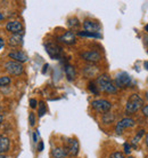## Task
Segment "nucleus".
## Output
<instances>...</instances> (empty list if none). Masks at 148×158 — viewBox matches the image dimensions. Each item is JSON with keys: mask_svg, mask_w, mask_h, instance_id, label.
Masks as SVG:
<instances>
[{"mask_svg": "<svg viewBox=\"0 0 148 158\" xmlns=\"http://www.w3.org/2000/svg\"><path fill=\"white\" fill-rule=\"evenodd\" d=\"M96 84H97L98 88L100 91L105 92V93H109V94H114L117 92L116 86L113 84L112 79L109 78L108 75H101L99 76L96 80Z\"/></svg>", "mask_w": 148, "mask_h": 158, "instance_id": "nucleus-1", "label": "nucleus"}, {"mask_svg": "<svg viewBox=\"0 0 148 158\" xmlns=\"http://www.w3.org/2000/svg\"><path fill=\"white\" fill-rule=\"evenodd\" d=\"M144 104V100L138 94H131L129 96L127 104H125V114L127 115H133L134 112L139 110Z\"/></svg>", "mask_w": 148, "mask_h": 158, "instance_id": "nucleus-2", "label": "nucleus"}, {"mask_svg": "<svg viewBox=\"0 0 148 158\" xmlns=\"http://www.w3.org/2000/svg\"><path fill=\"white\" fill-rule=\"evenodd\" d=\"M4 67H5V69H6V71H7L9 75L15 76V77L21 76L24 71L23 64L20 63V62H16V61H13V60L6 62Z\"/></svg>", "mask_w": 148, "mask_h": 158, "instance_id": "nucleus-3", "label": "nucleus"}, {"mask_svg": "<svg viewBox=\"0 0 148 158\" xmlns=\"http://www.w3.org/2000/svg\"><path fill=\"white\" fill-rule=\"evenodd\" d=\"M91 107L95 111H97L99 114H107L109 112V110L112 109V103L107 101V100H95L91 102Z\"/></svg>", "mask_w": 148, "mask_h": 158, "instance_id": "nucleus-4", "label": "nucleus"}, {"mask_svg": "<svg viewBox=\"0 0 148 158\" xmlns=\"http://www.w3.org/2000/svg\"><path fill=\"white\" fill-rule=\"evenodd\" d=\"M131 84H132V79L127 72H120L115 77V86H116V88L117 87L127 88V87L131 86Z\"/></svg>", "mask_w": 148, "mask_h": 158, "instance_id": "nucleus-5", "label": "nucleus"}, {"mask_svg": "<svg viewBox=\"0 0 148 158\" xmlns=\"http://www.w3.org/2000/svg\"><path fill=\"white\" fill-rule=\"evenodd\" d=\"M45 48L48 55L50 56L53 60H58L60 59L62 55V47L55 43H46L45 44Z\"/></svg>", "mask_w": 148, "mask_h": 158, "instance_id": "nucleus-6", "label": "nucleus"}, {"mask_svg": "<svg viewBox=\"0 0 148 158\" xmlns=\"http://www.w3.org/2000/svg\"><path fill=\"white\" fill-rule=\"evenodd\" d=\"M80 56H81V59H83L84 61L89 62V63H96V62H99L101 60L100 53L97 51L82 52V53H80Z\"/></svg>", "mask_w": 148, "mask_h": 158, "instance_id": "nucleus-7", "label": "nucleus"}, {"mask_svg": "<svg viewBox=\"0 0 148 158\" xmlns=\"http://www.w3.org/2000/svg\"><path fill=\"white\" fill-rule=\"evenodd\" d=\"M134 124H136V122H134L132 118H129V117H127V118H123L116 124L115 132H116L117 135H121L125 128H129V127L134 126Z\"/></svg>", "mask_w": 148, "mask_h": 158, "instance_id": "nucleus-8", "label": "nucleus"}, {"mask_svg": "<svg viewBox=\"0 0 148 158\" xmlns=\"http://www.w3.org/2000/svg\"><path fill=\"white\" fill-rule=\"evenodd\" d=\"M6 29L7 31L12 32L13 35H21L22 31H23V25L21 23L20 21H9L6 24Z\"/></svg>", "mask_w": 148, "mask_h": 158, "instance_id": "nucleus-9", "label": "nucleus"}, {"mask_svg": "<svg viewBox=\"0 0 148 158\" xmlns=\"http://www.w3.org/2000/svg\"><path fill=\"white\" fill-rule=\"evenodd\" d=\"M83 29L87 32H91V33H99L100 30V24L96 22V21L86 20L83 22Z\"/></svg>", "mask_w": 148, "mask_h": 158, "instance_id": "nucleus-10", "label": "nucleus"}, {"mask_svg": "<svg viewBox=\"0 0 148 158\" xmlns=\"http://www.w3.org/2000/svg\"><path fill=\"white\" fill-rule=\"evenodd\" d=\"M8 57L9 59H12L13 61H16V62H20V63H24V62H26L29 57L27 55L22 51H16V52H10L9 54H8Z\"/></svg>", "mask_w": 148, "mask_h": 158, "instance_id": "nucleus-11", "label": "nucleus"}, {"mask_svg": "<svg viewBox=\"0 0 148 158\" xmlns=\"http://www.w3.org/2000/svg\"><path fill=\"white\" fill-rule=\"evenodd\" d=\"M58 40L60 43H64L66 45H74L76 43V37L72 31H66L64 35H62L60 37H58Z\"/></svg>", "mask_w": 148, "mask_h": 158, "instance_id": "nucleus-12", "label": "nucleus"}, {"mask_svg": "<svg viewBox=\"0 0 148 158\" xmlns=\"http://www.w3.org/2000/svg\"><path fill=\"white\" fill-rule=\"evenodd\" d=\"M66 148H67V150H68V155L73 156V157L78 156L80 146H79V142L76 139H70V140H68V146H67Z\"/></svg>", "mask_w": 148, "mask_h": 158, "instance_id": "nucleus-13", "label": "nucleus"}, {"mask_svg": "<svg viewBox=\"0 0 148 158\" xmlns=\"http://www.w3.org/2000/svg\"><path fill=\"white\" fill-rule=\"evenodd\" d=\"M10 148V140L6 135L0 134V155H4L5 152L9 151Z\"/></svg>", "mask_w": 148, "mask_h": 158, "instance_id": "nucleus-14", "label": "nucleus"}, {"mask_svg": "<svg viewBox=\"0 0 148 158\" xmlns=\"http://www.w3.org/2000/svg\"><path fill=\"white\" fill-rule=\"evenodd\" d=\"M98 71H99V69L96 65H91V64L83 68V75L86 76L87 78H92L95 76H97Z\"/></svg>", "mask_w": 148, "mask_h": 158, "instance_id": "nucleus-15", "label": "nucleus"}, {"mask_svg": "<svg viewBox=\"0 0 148 158\" xmlns=\"http://www.w3.org/2000/svg\"><path fill=\"white\" fill-rule=\"evenodd\" d=\"M51 155H53V158H65L68 155V150L67 148H63V147H57L53 149L51 151Z\"/></svg>", "mask_w": 148, "mask_h": 158, "instance_id": "nucleus-16", "label": "nucleus"}, {"mask_svg": "<svg viewBox=\"0 0 148 158\" xmlns=\"http://www.w3.org/2000/svg\"><path fill=\"white\" fill-rule=\"evenodd\" d=\"M23 43V36L22 35H13L12 37H9L8 39V45L10 47H16V46H20Z\"/></svg>", "mask_w": 148, "mask_h": 158, "instance_id": "nucleus-17", "label": "nucleus"}, {"mask_svg": "<svg viewBox=\"0 0 148 158\" xmlns=\"http://www.w3.org/2000/svg\"><path fill=\"white\" fill-rule=\"evenodd\" d=\"M65 73H66V77L70 81H73L75 77H76V72H75V69H74L73 65L71 64H67L65 67Z\"/></svg>", "mask_w": 148, "mask_h": 158, "instance_id": "nucleus-18", "label": "nucleus"}, {"mask_svg": "<svg viewBox=\"0 0 148 158\" xmlns=\"http://www.w3.org/2000/svg\"><path fill=\"white\" fill-rule=\"evenodd\" d=\"M67 25H68V28L71 30H74V29H78L80 27V22H79V20L76 17H72V19H70V20L67 21Z\"/></svg>", "mask_w": 148, "mask_h": 158, "instance_id": "nucleus-19", "label": "nucleus"}, {"mask_svg": "<svg viewBox=\"0 0 148 158\" xmlns=\"http://www.w3.org/2000/svg\"><path fill=\"white\" fill-rule=\"evenodd\" d=\"M78 36L88 37V38H101L100 33H91V32H87V31H79Z\"/></svg>", "mask_w": 148, "mask_h": 158, "instance_id": "nucleus-20", "label": "nucleus"}, {"mask_svg": "<svg viewBox=\"0 0 148 158\" xmlns=\"http://www.w3.org/2000/svg\"><path fill=\"white\" fill-rule=\"evenodd\" d=\"M114 119H115V116H114L112 112H107V114H104L101 120H103L104 124H111V123L114 122Z\"/></svg>", "mask_w": 148, "mask_h": 158, "instance_id": "nucleus-21", "label": "nucleus"}, {"mask_svg": "<svg viewBox=\"0 0 148 158\" xmlns=\"http://www.w3.org/2000/svg\"><path fill=\"white\" fill-rule=\"evenodd\" d=\"M88 88H89V91L95 95H98L99 94V88H98L97 84L95 83V81H90L88 84Z\"/></svg>", "mask_w": 148, "mask_h": 158, "instance_id": "nucleus-22", "label": "nucleus"}, {"mask_svg": "<svg viewBox=\"0 0 148 158\" xmlns=\"http://www.w3.org/2000/svg\"><path fill=\"white\" fill-rule=\"evenodd\" d=\"M144 134H145V130H139L138 131V133H137V135L133 138V140H132V143H133V146L136 147L137 146V143L139 142L141 140V138L144 136Z\"/></svg>", "mask_w": 148, "mask_h": 158, "instance_id": "nucleus-23", "label": "nucleus"}, {"mask_svg": "<svg viewBox=\"0 0 148 158\" xmlns=\"http://www.w3.org/2000/svg\"><path fill=\"white\" fill-rule=\"evenodd\" d=\"M12 81V79L10 77H7V76H2V77H0V87L1 86H8L9 84Z\"/></svg>", "mask_w": 148, "mask_h": 158, "instance_id": "nucleus-24", "label": "nucleus"}, {"mask_svg": "<svg viewBox=\"0 0 148 158\" xmlns=\"http://www.w3.org/2000/svg\"><path fill=\"white\" fill-rule=\"evenodd\" d=\"M46 111H47V108H46L45 102H40L39 103V110H38V115H39V117H42V116L46 114Z\"/></svg>", "mask_w": 148, "mask_h": 158, "instance_id": "nucleus-25", "label": "nucleus"}, {"mask_svg": "<svg viewBox=\"0 0 148 158\" xmlns=\"http://www.w3.org/2000/svg\"><path fill=\"white\" fill-rule=\"evenodd\" d=\"M109 158H124V155L122 154V152H120V151H115L113 154H111Z\"/></svg>", "mask_w": 148, "mask_h": 158, "instance_id": "nucleus-26", "label": "nucleus"}, {"mask_svg": "<svg viewBox=\"0 0 148 158\" xmlns=\"http://www.w3.org/2000/svg\"><path fill=\"white\" fill-rule=\"evenodd\" d=\"M29 122H30V125H31V126H34L35 125V116L33 112H31V114L29 115Z\"/></svg>", "mask_w": 148, "mask_h": 158, "instance_id": "nucleus-27", "label": "nucleus"}, {"mask_svg": "<svg viewBox=\"0 0 148 158\" xmlns=\"http://www.w3.org/2000/svg\"><path fill=\"white\" fill-rule=\"evenodd\" d=\"M30 107H31L32 109H35V108L38 107V101L35 99H31L30 100Z\"/></svg>", "mask_w": 148, "mask_h": 158, "instance_id": "nucleus-28", "label": "nucleus"}, {"mask_svg": "<svg viewBox=\"0 0 148 158\" xmlns=\"http://www.w3.org/2000/svg\"><path fill=\"white\" fill-rule=\"evenodd\" d=\"M123 147H124L125 154H130V152H131V146H130L128 142H125L124 144H123Z\"/></svg>", "mask_w": 148, "mask_h": 158, "instance_id": "nucleus-29", "label": "nucleus"}, {"mask_svg": "<svg viewBox=\"0 0 148 158\" xmlns=\"http://www.w3.org/2000/svg\"><path fill=\"white\" fill-rule=\"evenodd\" d=\"M142 115H144L145 117H147V118H148V104H147V106H145V107L142 108Z\"/></svg>", "mask_w": 148, "mask_h": 158, "instance_id": "nucleus-30", "label": "nucleus"}, {"mask_svg": "<svg viewBox=\"0 0 148 158\" xmlns=\"http://www.w3.org/2000/svg\"><path fill=\"white\" fill-rule=\"evenodd\" d=\"M43 147H45L43 142H42V141H40L39 146H38V151H42V150H43Z\"/></svg>", "mask_w": 148, "mask_h": 158, "instance_id": "nucleus-31", "label": "nucleus"}, {"mask_svg": "<svg viewBox=\"0 0 148 158\" xmlns=\"http://www.w3.org/2000/svg\"><path fill=\"white\" fill-rule=\"evenodd\" d=\"M4 47H5V41H4L2 38H0V51H1Z\"/></svg>", "mask_w": 148, "mask_h": 158, "instance_id": "nucleus-32", "label": "nucleus"}, {"mask_svg": "<svg viewBox=\"0 0 148 158\" xmlns=\"http://www.w3.org/2000/svg\"><path fill=\"white\" fill-rule=\"evenodd\" d=\"M49 67L48 64H45V67H43V69H42V73H46V71H47V68Z\"/></svg>", "mask_w": 148, "mask_h": 158, "instance_id": "nucleus-33", "label": "nucleus"}, {"mask_svg": "<svg viewBox=\"0 0 148 158\" xmlns=\"http://www.w3.org/2000/svg\"><path fill=\"white\" fill-rule=\"evenodd\" d=\"M144 67L146 68V70H148V61H145L144 62Z\"/></svg>", "mask_w": 148, "mask_h": 158, "instance_id": "nucleus-34", "label": "nucleus"}, {"mask_svg": "<svg viewBox=\"0 0 148 158\" xmlns=\"http://www.w3.org/2000/svg\"><path fill=\"white\" fill-rule=\"evenodd\" d=\"M2 122H4V116H2V115H0V125L2 124Z\"/></svg>", "mask_w": 148, "mask_h": 158, "instance_id": "nucleus-35", "label": "nucleus"}, {"mask_svg": "<svg viewBox=\"0 0 148 158\" xmlns=\"http://www.w3.org/2000/svg\"><path fill=\"white\" fill-rule=\"evenodd\" d=\"M146 146H147V148H148V133H147V135H146Z\"/></svg>", "mask_w": 148, "mask_h": 158, "instance_id": "nucleus-36", "label": "nucleus"}, {"mask_svg": "<svg viewBox=\"0 0 148 158\" xmlns=\"http://www.w3.org/2000/svg\"><path fill=\"white\" fill-rule=\"evenodd\" d=\"M2 20H4V15L0 13V21H2Z\"/></svg>", "mask_w": 148, "mask_h": 158, "instance_id": "nucleus-37", "label": "nucleus"}, {"mask_svg": "<svg viewBox=\"0 0 148 158\" xmlns=\"http://www.w3.org/2000/svg\"><path fill=\"white\" fill-rule=\"evenodd\" d=\"M0 158H8L6 155H0Z\"/></svg>", "mask_w": 148, "mask_h": 158, "instance_id": "nucleus-38", "label": "nucleus"}, {"mask_svg": "<svg viewBox=\"0 0 148 158\" xmlns=\"http://www.w3.org/2000/svg\"><path fill=\"white\" fill-rule=\"evenodd\" d=\"M145 30H146V31L148 32V24H147V25H146V27H145Z\"/></svg>", "mask_w": 148, "mask_h": 158, "instance_id": "nucleus-39", "label": "nucleus"}, {"mask_svg": "<svg viewBox=\"0 0 148 158\" xmlns=\"http://www.w3.org/2000/svg\"><path fill=\"white\" fill-rule=\"evenodd\" d=\"M146 99L148 100V92H147V93H146Z\"/></svg>", "mask_w": 148, "mask_h": 158, "instance_id": "nucleus-40", "label": "nucleus"}, {"mask_svg": "<svg viewBox=\"0 0 148 158\" xmlns=\"http://www.w3.org/2000/svg\"><path fill=\"white\" fill-rule=\"evenodd\" d=\"M128 158H133V157H131V156H129V157Z\"/></svg>", "mask_w": 148, "mask_h": 158, "instance_id": "nucleus-41", "label": "nucleus"}, {"mask_svg": "<svg viewBox=\"0 0 148 158\" xmlns=\"http://www.w3.org/2000/svg\"><path fill=\"white\" fill-rule=\"evenodd\" d=\"M147 53H148V51H147Z\"/></svg>", "mask_w": 148, "mask_h": 158, "instance_id": "nucleus-42", "label": "nucleus"}]
</instances>
